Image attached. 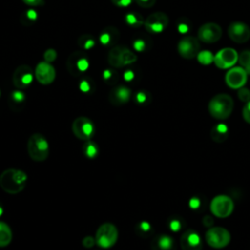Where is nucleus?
Masks as SVG:
<instances>
[{
  "label": "nucleus",
  "instance_id": "nucleus-1",
  "mask_svg": "<svg viewBox=\"0 0 250 250\" xmlns=\"http://www.w3.org/2000/svg\"><path fill=\"white\" fill-rule=\"evenodd\" d=\"M27 175L15 168H9L3 171L0 175V187L9 194H17L23 190L26 186Z\"/></svg>",
  "mask_w": 250,
  "mask_h": 250
},
{
  "label": "nucleus",
  "instance_id": "nucleus-2",
  "mask_svg": "<svg viewBox=\"0 0 250 250\" xmlns=\"http://www.w3.org/2000/svg\"><path fill=\"white\" fill-rule=\"evenodd\" d=\"M234 103L232 98L225 93L215 95L208 104V110L211 116L218 120L227 119L232 112Z\"/></svg>",
  "mask_w": 250,
  "mask_h": 250
},
{
  "label": "nucleus",
  "instance_id": "nucleus-3",
  "mask_svg": "<svg viewBox=\"0 0 250 250\" xmlns=\"http://www.w3.org/2000/svg\"><path fill=\"white\" fill-rule=\"evenodd\" d=\"M27 151L32 160L41 162L49 155V144L46 138L40 133L32 134L27 141Z\"/></svg>",
  "mask_w": 250,
  "mask_h": 250
},
{
  "label": "nucleus",
  "instance_id": "nucleus-4",
  "mask_svg": "<svg viewBox=\"0 0 250 250\" xmlns=\"http://www.w3.org/2000/svg\"><path fill=\"white\" fill-rule=\"evenodd\" d=\"M90 67V59L83 51L72 52L66 60V69L72 76H80Z\"/></svg>",
  "mask_w": 250,
  "mask_h": 250
},
{
  "label": "nucleus",
  "instance_id": "nucleus-5",
  "mask_svg": "<svg viewBox=\"0 0 250 250\" xmlns=\"http://www.w3.org/2000/svg\"><path fill=\"white\" fill-rule=\"evenodd\" d=\"M118 238V230L111 223H104L101 225L96 232V243L102 248L112 247Z\"/></svg>",
  "mask_w": 250,
  "mask_h": 250
},
{
  "label": "nucleus",
  "instance_id": "nucleus-6",
  "mask_svg": "<svg viewBox=\"0 0 250 250\" xmlns=\"http://www.w3.org/2000/svg\"><path fill=\"white\" fill-rule=\"evenodd\" d=\"M205 241L215 249H222L230 242L229 231L222 227H211L205 233Z\"/></svg>",
  "mask_w": 250,
  "mask_h": 250
},
{
  "label": "nucleus",
  "instance_id": "nucleus-7",
  "mask_svg": "<svg viewBox=\"0 0 250 250\" xmlns=\"http://www.w3.org/2000/svg\"><path fill=\"white\" fill-rule=\"evenodd\" d=\"M234 209L233 200L226 194L215 196L210 203L211 213L218 218H227L231 215Z\"/></svg>",
  "mask_w": 250,
  "mask_h": 250
},
{
  "label": "nucleus",
  "instance_id": "nucleus-8",
  "mask_svg": "<svg viewBox=\"0 0 250 250\" xmlns=\"http://www.w3.org/2000/svg\"><path fill=\"white\" fill-rule=\"evenodd\" d=\"M72 132L76 138L83 141L90 140L95 133V126L92 120L86 116L75 118L71 125Z\"/></svg>",
  "mask_w": 250,
  "mask_h": 250
},
{
  "label": "nucleus",
  "instance_id": "nucleus-9",
  "mask_svg": "<svg viewBox=\"0 0 250 250\" xmlns=\"http://www.w3.org/2000/svg\"><path fill=\"white\" fill-rule=\"evenodd\" d=\"M178 53L179 55L187 60H191L197 57L200 52L199 39L193 36H185L178 43Z\"/></svg>",
  "mask_w": 250,
  "mask_h": 250
},
{
  "label": "nucleus",
  "instance_id": "nucleus-10",
  "mask_svg": "<svg viewBox=\"0 0 250 250\" xmlns=\"http://www.w3.org/2000/svg\"><path fill=\"white\" fill-rule=\"evenodd\" d=\"M238 53L233 48L226 47L221 49L214 55V63L221 69H229L237 62Z\"/></svg>",
  "mask_w": 250,
  "mask_h": 250
},
{
  "label": "nucleus",
  "instance_id": "nucleus-11",
  "mask_svg": "<svg viewBox=\"0 0 250 250\" xmlns=\"http://www.w3.org/2000/svg\"><path fill=\"white\" fill-rule=\"evenodd\" d=\"M169 23L168 16L163 12H154L145 20V28L149 33L163 32Z\"/></svg>",
  "mask_w": 250,
  "mask_h": 250
},
{
  "label": "nucleus",
  "instance_id": "nucleus-12",
  "mask_svg": "<svg viewBox=\"0 0 250 250\" xmlns=\"http://www.w3.org/2000/svg\"><path fill=\"white\" fill-rule=\"evenodd\" d=\"M222 27L216 22H205L197 30V38L204 43H215L222 37Z\"/></svg>",
  "mask_w": 250,
  "mask_h": 250
},
{
  "label": "nucleus",
  "instance_id": "nucleus-13",
  "mask_svg": "<svg viewBox=\"0 0 250 250\" xmlns=\"http://www.w3.org/2000/svg\"><path fill=\"white\" fill-rule=\"evenodd\" d=\"M34 71L27 64H21L18 66L13 73V83L18 89H25L30 86L34 79Z\"/></svg>",
  "mask_w": 250,
  "mask_h": 250
},
{
  "label": "nucleus",
  "instance_id": "nucleus-14",
  "mask_svg": "<svg viewBox=\"0 0 250 250\" xmlns=\"http://www.w3.org/2000/svg\"><path fill=\"white\" fill-rule=\"evenodd\" d=\"M247 76L248 74L242 66H232L227 71L225 81L229 88L238 90L246 84Z\"/></svg>",
  "mask_w": 250,
  "mask_h": 250
},
{
  "label": "nucleus",
  "instance_id": "nucleus-15",
  "mask_svg": "<svg viewBox=\"0 0 250 250\" xmlns=\"http://www.w3.org/2000/svg\"><path fill=\"white\" fill-rule=\"evenodd\" d=\"M228 34L231 41L241 44L250 39V27L243 21H232L229 24Z\"/></svg>",
  "mask_w": 250,
  "mask_h": 250
},
{
  "label": "nucleus",
  "instance_id": "nucleus-16",
  "mask_svg": "<svg viewBox=\"0 0 250 250\" xmlns=\"http://www.w3.org/2000/svg\"><path fill=\"white\" fill-rule=\"evenodd\" d=\"M34 74L36 80L42 85H49L53 83L56 78L55 67L45 61L37 63Z\"/></svg>",
  "mask_w": 250,
  "mask_h": 250
},
{
  "label": "nucleus",
  "instance_id": "nucleus-17",
  "mask_svg": "<svg viewBox=\"0 0 250 250\" xmlns=\"http://www.w3.org/2000/svg\"><path fill=\"white\" fill-rule=\"evenodd\" d=\"M182 250H202L200 235L193 229L186 230L180 239Z\"/></svg>",
  "mask_w": 250,
  "mask_h": 250
},
{
  "label": "nucleus",
  "instance_id": "nucleus-18",
  "mask_svg": "<svg viewBox=\"0 0 250 250\" xmlns=\"http://www.w3.org/2000/svg\"><path fill=\"white\" fill-rule=\"evenodd\" d=\"M132 96V91L129 87L125 85L114 86L108 95V100L110 104L114 105H122L129 102Z\"/></svg>",
  "mask_w": 250,
  "mask_h": 250
},
{
  "label": "nucleus",
  "instance_id": "nucleus-19",
  "mask_svg": "<svg viewBox=\"0 0 250 250\" xmlns=\"http://www.w3.org/2000/svg\"><path fill=\"white\" fill-rule=\"evenodd\" d=\"M119 36H120V33L118 29L115 26L110 25V26H106L101 31L98 37V41L104 47H113L118 41Z\"/></svg>",
  "mask_w": 250,
  "mask_h": 250
},
{
  "label": "nucleus",
  "instance_id": "nucleus-20",
  "mask_svg": "<svg viewBox=\"0 0 250 250\" xmlns=\"http://www.w3.org/2000/svg\"><path fill=\"white\" fill-rule=\"evenodd\" d=\"M151 250H175L174 239L168 234H159L152 239Z\"/></svg>",
  "mask_w": 250,
  "mask_h": 250
},
{
  "label": "nucleus",
  "instance_id": "nucleus-21",
  "mask_svg": "<svg viewBox=\"0 0 250 250\" xmlns=\"http://www.w3.org/2000/svg\"><path fill=\"white\" fill-rule=\"evenodd\" d=\"M25 100H26V96L21 89L14 90L10 93V96H9L10 107L15 111H19L23 106Z\"/></svg>",
  "mask_w": 250,
  "mask_h": 250
},
{
  "label": "nucleus",
  "instance_id": "nucleus-22",
  "mask_svg": "<svg viewBox=\"0 0 250 250\" xmlns=\"http://www.w3.org/2000/svg\"><path fill=\"white\" fill-rule=\"evenodd\" d=\"M210 136L214 142L223 143L228 139L229 128L225 123H218L211 129Z\"/></svg>",
  "mask_w": 250,
  "mask_h": 250
},
{
  "label": "nucleus",
  "instance_id": "nucleus-23",
  "mask_svg": "<svg viewBox=\"0 0 250 250\" xmlns=\"http://www.w3.org/2000/svg\"><path fill=\"white\" fill-rule=\"evenodd\" d=\"M122 47L119 45H115L111 47V49L108 52L107 55V62L108 63L115 68H120L122 67L121 65V52H122Z\"/></svg>",
  "mask_w": 250,
  "mask_h": 250
},
{
  "label": "nucleus",
  "instance_id": "nucleus-24",
  "mask_svg": "<svg viewBox=\"0 0 250 250\" xmlns=\"http://www.w3.org/2000/svg\"><path fill=\"white\" fill-rule=\"evenodd\" d=\"M77 44L82 50L88 51L93 49L97 45V39L92 34L85 33L78 37Z\"/></svg>",
  "mask_w": 250,
  "mask_h": 250
},
{
  "label": "nucleus",
  "instance_id": "nucleus-25",
  "mask_svg": "<svg viewBox=\"0 0 250 250\" xmlns=\"http://www.w3.org/2000/svg\"><path fill=\"white\" fill-rule=\"evenodd\" d=\"M13 233L10 227L4 223L0 222V247L8 246L12 241Z\"/></svg>",
  "mask_w": 250,
  "mask_h": 250
},
{
  "label": "nucleus",
  "instance_id": "nucleus-26",
  "mask_svg": "<svg viewBox=\"0 0 250 250\" xmlns=\"http://www.w3.org/2000/svg\"><path fill=\"white\" fill-rule=\"evenodd\" d=\"M125 22L131 27H140L144 25L145 20L138 12H129L125 15Z\"/></svg>",
  "mask_w": 250,
  "mask_h": 250
},
{
  "label": "nucleus",
  "instance_id": "nucleus-27",
  "mask_svg": "<svg viewBox=\"0 0 250 250\" xmlns=\"http://www.w3.org/2000/svg\"><path fill=\"white\" fill-rule=\"evenodd\" d=\"M82 151L87 158L94 159L99 154V146L95 142L88 140L85 141V144L82 146Z\"/></svg>",
  "mask_w": 250,
  "mask_h": 250
},
{
  "label": "nucleus",
  "instance_id": "nucleus-28",
  "mask_svg": "<svg viewBox=\"0 0 250 250\" xmlns=\"http://www.w3.org/2000/svg\"><path fill=\"white\" fill-rule=\"evenodd\" d=\"M78 88L81 93L86 95H91L94 93L96 89V84L94 80L90 77H83L80 79L78 83Z\"/></svg>",
  "mask_w": 250,
  "mask_h": 250
},
{
  "label": "nucleus",
  "instance_id": "nucleus-29",
  "mask_svg": "<svg viewBox=\"0 0 250 250\" xmlns=\"http://www.w3.org/2000/svg\"><path fill=\"white\" fill-rule=\"evenodd\" d=\"M38 19V13L36 10L30 8L25 10L21 16V22L24 25H31L36 22Z\"/></svg>",
  "mask_w": 250,
  "mask_h": 250
},
{
  "label": "nucleus",
  "instance_id": "nucleus-30",
  "mask_svg": "<svg viewBox=\"0 0 250 250\" xmlns=\"http://www.w3.org/2000/svg\"><path fill=\"white\" fill-rule=\"evenodd\" d=\"M137 60H138V57L132 50H130L129 48H127L125 46L122 47V52H121V65H122V67L137 62Z\"/></svg>",
  "mask_w": 250,
  "mask_h": 250
},
{
  "label": "nucleus",
  "instance_id": "nucleus-31",
  "mask_svg": "<svg viewBox=\"0 0 250 250\" xmlns=\"http://www.w3.org/2000/svg\"><path fill=\"white\" fill-rule=\"evenodd\" d=\"M135 229L137 234L141 237H147L152 233V226L146 221L139 222L136 225Z\"/></svg>",
  "mask_w": 250,
  "mask_h": 250
},
{
  "label": "nucleus",
  "instance_id": "nucleus-32",
  "mask_svg": "<svg viewBox=\"0 0 250 250\" xmlns=\"http://www.w3.org/2000/svg\"><path fill=\"white\" fill-rule=\"evenodd\" d=\"M118 73L113 68H105L103 70L102 78L108 85H115L118 81Z\"/></svg>",
  "mask_w": 250,
  "mask_h": 250
},
{
  "label": "nucleus",
  "instance_id": "nucleus-33",
  "mask_svg": "<svg viewBox=\"0 0 250 250\" xmlns=\"http://www.w3.org/2000/svg\"><path fill=\"white\" fill-rule=\"evenodd\" d=\"M242 66L247 74H250V50H244L240 54H238V61H237Z\"/></svg>",
  "mask_w": 250,
  "mask_h": 250
},
{
  "label": "nucleus",
  "instance_id": "nucleus-34",
  "mask_svg": "<svg viewBox=\"0 0 250 250\" xmlns=\"http://www.w3.org/2000/svg\"><path fill=\"white\" fill-rule=\"evenodd\" d=\"M150 101H151V96L146 90H140L135 95V102L139 105H146L150 103Z\"/></svg>",
  "mask_w": 250,
  "mask_h": 250
},
{
  "label": "nucleus",
  "instance_id": "nucleus-35",
  "mask_svg": "<svg viewBox=\"0 0 250 250\" xmlns=\"http://www.w3.org/2000/svg\"><path fill=\"white\" fill-rule=\"evenodd\" d=\"M196 59L199 62V63L203 65H209L214 62V55L210 51L204 50L198 53Z\"/></svg>",
  "mask_w": 250,
  "mask_h": 250
},
{
  "label": "nucleus",
  "instance_id": "nucleus-36",
  "mask_svg": "<svg viewBox=\"0 0 250 250\" xmlns=\"http://www.w3.org/2000/svg\"><path fill=\"white\" fill-rule=\"evenodd\" d=\"M168 225H169V229H170L172 231L177 232V231H179L180 229H182L184 223H183V221H182L181 218H179V217H174V218H172V219L169 221Z\"/></svg>",
  "mask_w": 250,
  "mask_h": 250
},
{
  "label": "nucleus",
  "instance_id": "nucleus-37",
  "mask_svg": "<svg viewBox=\"0 0 250 250\" xmlns=\"http://www.w3.org/2000/svg\"><path fill=\"white\" fill-rule=\"evenodd\" d=\"M190 27H191V23L188 21L184 19H181L177 23V29L182 34L188 33L190 30Z\"/></svg>",
  "mask_w": 250,
  "mask_h": 250
},
{
  "label": "nucleus",
  "instance_id": "nucleus-38",
  "mask_svg": "<svg viewBox=\"0 0 250 250\" xmlns=\"http://www.w3.org/2000/svg\"><path fill=\"white\" fill-rule=\"evenodd\" d=\"M133 49L137 52H144L147 48V43L144 38H136L133 41Z\"/></svg>",
  "mask_w": 250,
  "mask_h": 250
},
{
  "label": "nucleus",
  "instance_id": "nucleus-39",
  "mask_svg": "<svg viewBox=\"0 0 250 250\" xmlns=\"http://www.w3.org/2000/svg\"><path fill=\"white\" fill-rule=\"evenodd\" d=\"M237 97L243 103L249 102L250 101V90L244 86L239 88L237 91Z\"/></svg>",
  "mask_w": 250,
  "mask_h": 250
},
{
  "label": "nucleus",
  "instance_id": "nucleus-40",
  "mask_svg": "<svg viewBox=\"0 0 250 250\" xmlns=\"http://www.w3.org/2000/svg\"><path fill=\"white\" fill-rule=\"evenodd\" d=\"M57 56H58L57 51H56L55 49H53V48H49V49H47V50L44 52V54H43L44 61H45V62H50V63H51V62H53L54 61H56Z\"/></svg>",
  "mask_w": 250,
  "mask_h": 250
},
{
  "label": "nucleus",
  "instance_id": "nucleus-41",
  "mask_svg": "<svg viewBox=\"0 0 250 250\" xmlns=\"http://www.w3.org/2000/svg\"><path fill=\"white\" fill-rule=\"evenodd\" d=\"M242 117L245 120V122L250 124V101L245 103L242 108Z\"/></svg>",
  "mask_w": 250,
  "mask_h": 250
},
{
  "label": "nucleus",
  "instance_id": "nucleus-42",
  "mask_svg": "<svg viewBox=\"0 0 250 250\" xmlns=\"http://www.w3.org/2000/svg\"><path fill=\"white\" fill-rule=\"evenodd\" d=\"M135 78H136V72L133 69L129 68L123 72V79L126 82H132L133 80H135Z\"/></svg>",
  "mask_w": 250,
  "mask_h": 250
},
{
  "label": "nucleus",
  "instance_id": "nucleus-43",
  "mask_svg": "<svg viewBox=\"0 0 250 250\" xmlns=\"http://www.w3.org/2000/svg\"><path fill=\"white\" fill-rule=\"evenodd\" d=\"M136 3L145 9H148L151 8L152 6H154V4L156 3V0H135Z\"/></svg>",
  "mask_w": 250,
  "mask_h": 250
},
{
  "label": "nucleus",
  "instance_id": "nucleus-44",
  "mask_svg": "<svg viewBox=\"0 0 250 250\" xmlns=\"http://www.w3.org/2000/svg\"><path fill=\"white\" fill-rule=\"evenodd\" d=\"M135 0H111L113 5H115L118 8H127L130 6Z\"/></svg>",
  "mask_w": 250,
  "mask_h": 250
},
{
  "label": "nucleus",
  "instance_id": "nucleus-45",
  "mask_svg": "<svg viewBox=\"0 0 250 250\" xmlns=\"http://www.w3.org/2000/svg\"><path fill=\"white\" fill-rule=\"evenodd\" d=\"M95 243H96L95 237L90 236V235L85 236V237L83 238V240H82V244H83V246H84L85 248H91V247H93V246L95 245Z\"/></svg>",
  "mask_w": 250,
  "mask_h": 250
},
{
  "label": "nucleus",
  "instance_id": "nucleus-46",
  "mask_svg": "<svg viewBox=\"0 0 250 250\" xmlns=\"http://www.w3.org/2000/svg\"><path fill=\"white\" fill-rule=\"evenodd\" d=\"M24 4L31 6V7H36V6H41L44 4V0H21Z\"/></svg>",
  "mask_w": 250,
  "mask_h": 250
},
{
  "label": "nucleus",
  "instance_id": "nucleus-47",
  "mask_svg": "<svg viewBox=\"0 0 250 250\" xmlns=\"http://www.w3.org/2000/svg\"><path fill=\"white\" fill-rule=\"evenodd\" d=\"M202 223H203V225H204L205 227L211 228V227L213 226V224H214V220H213V218H212L210 215H206V216L203 217Z\"/></svg>",
  "mask_w": 250,
  "mask_h": 250
},
{
  "label": "nucleus",
  "instance_id": "nucleus-48",
  "mask_svg": "<svg viewBox=\"0 0 250 250\" xmlns=\"http://www.w3.org/2000/svg\"><path fill=\"white\" fill-rule=\"evenodd\" d=\"M200 205H201V201H200V199L197 198V197H193V198H191V199L189 200V206H190V208H192V209H197V208L200 207Z\"/></svg>",
  "mask_w": 250,
  "mask_h": 250
},
{
  "label": "nucleus",
  "instance_id": "nucleus-49",
  "mask_svg": "<svg viewBox=\"0 0 250 250\" xmlns=\"http://www.w3.org/2000/svg\"><path fill=\"white\" fill-rule=\"evenodd\" d=\"M3 211H4V209H3V206H2V204L0 203V217H1V215L3 214Z\"/></svg>",
  "mask_w": 250,
  "mask_h": 250
},
{
  "label": "nucleus",
  "instance_id": "nucleus-50",
  "mask_svg": "<svg viewBox=\"0 0 250 250\" xmlns=\"http://www.w3.org/2000/svg\"><path fill=\"white\" fill-rule=\"evenodd\" d=\"M0 96H1V91H0Z\"/></svg>",
  "mask_w": 250,
  "mask_h": 250
}]
</instances>
